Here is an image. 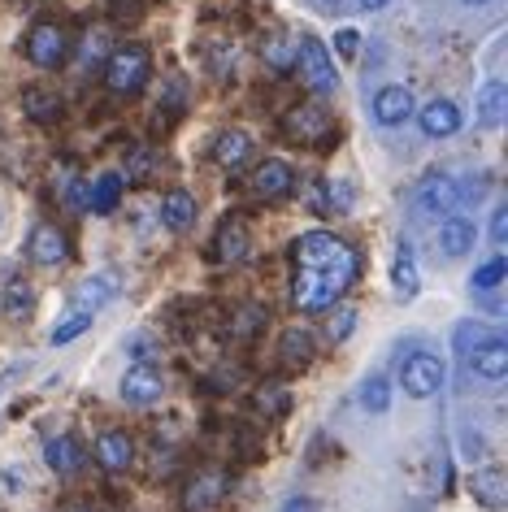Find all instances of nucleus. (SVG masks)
<instances>
[{"label":"nucleus","instance_id":"f257e3e1","mask_svg":"<svg viewBox=\"0 0 508 512\" xmlns=\"http://www.w3.org/2000/svg\"><path fill=\"white\" fill-rule=\"evenodd\" d=\"M296 261V283H291V304L300 313H326L335 309V300L357 283L361 274V256L352 243L335 239L330 230H309L296 239L291 248Z\"/></svg>","mask_w":508,"mask_h":512},{"label":"nucleus","instance_id":"f03ea898","mask_svg":"<svg viewBox=\"0 0 508 512\" xmlns=\"http://www.w3.org/2000/svg\"><path fill=\"white\" fill-rule=\"evenodd\" d=\"M148 74H152V57H148L144 44H122V48H113V53L105 57V87L113 96L144 92Z\"/></svg>","mask_w":508,"mask_h":512},{"label":"nucleus","instance_id":"7ed1b4c3","mask_svg":"<svg viewBox=\"0 0 508 512\" xmlns=\"http://www.w3.org/2000/svg\"><path fill=\"white\" fill-rule=\"evenodd\" d=\"M296 66H300V79L309 83L317 96H335L339 92V74H335V61H330V48L317 40V35H304L300 40Z\"/></svg>","mask_w":508,"mask_h":512},{"label":"nucleus","instance_id":"20e7f679","mask_svg":"<svg viewBox=\"0 0 508 512\" xmlns=\"http://www.w3.org/2000/svg\"><path fill=\"white\" fill-rule=\"evenodd\" d=\"M27 57H31V66H40V70H57L61 61L70 57L66 31H61L57 22H35L27 35Z\"/></svg>","mask_w":508,"mask_h":512},{"label":"nucleus","instance_id":"39448f33","mask_svg":"<svg viewBox=\"0 0 508 512\" xmlns=\"http://www.w3.org/2000/svg\"><path fill=\"white\" fill-rule=\"evenodd\" d=\"M400 382L413 400H430V395H439V387H443V361L430 352H413L400 369Z\"/></svg>","mask_w":508,"mask_h":512},{"label":"nucleus","instance_id":"423d86ee","mask_svg":"<svg viewBox=\"0 0 508 512\" xmlns=\"http://www.w3.org/2000/svg\"><path fill=\"white\" fill-rule=\"evenodd\" d=\"M283 131H287V139H296V144H326V139L335 135V126H330L322 105H300L283 118Z\"/></svg>","mask_w":508,"mask_h":512},{"label":"nucleus","instance_id":"0eeeda50","mask_svg":"<svg viewBox=\"0 0 508 512\" xmlns=\"http://www.w3.org/2000/svg\"><path fill=\"white\" fill-rule=\"evenodd\" d=\"M161 391H165V378H161V369H157V365L139 361V365L126 369V378H122V400H126V404H135V408L157 404V400H161Z\"/></svg>","mask_w":508,"mask_h":512},{"label":"nucleus","instance_id":"6e6552de","mask_svg":"<svg viewBox=\"0 0 508 512\" xmlns=\"http://www.w3.org/2000/svg\"><path fill=\"white\" fill-rule=\"evenodd\" d=\"M461 187H456V178L448 174H430L422 191H417V209H422L426 217H452V209L461 204Z\"/></svg>","mask_w":508,"mask_h":512},{"label":"nucleus","instance_id":"1a4fd4ad","mask_svg":"<svg viewBox=\"0 0 508 512\" xmlns=\"http://www.w3.org/2000/svg\"><path fill=\"white\" fill-rule=\"evenodd\" d=\"M413 113H417V100H413L409 87H400V83H391L374 96V118L383 126H400V122H409Z\"/></svg>","mask_w":508,"mask_h":512},{"label":"nucleus","instance_id":"9d476101","mask_svg":"<svg viewBox=\"0 0 508 512\" xmlns=\"http://www.w3.org/2000/svg\"><path fill=\"white\" fill-rule=\"evenodd\" d=\"M248 248H252V239H248L244 217H226L218 226V239H213V256H218L222 265H239L248 256Z\"/></svg>","mask_w":508,"mask_h":512},{"label":"nucleus","instance_id":"9b49d317","mask_svg":"<svg viewBox=\"0 0 508 512\" xmlns=\"http://www.w3.org/2000/svg\"><path fill=\"white\" fill-rule=\"evenodd\" d=\"M296 187V174H291V165L287 161H261L257 165V174H252V191H257L261 200H278V196H287V191Z\"/></svg>","mask_w":508,"mask_h":512},{"label":"nucleus","instance_id":"f8f14e48","mask_svg":"<svg viewBox=\"0 0 508 512\" xmlns=\"http://www.w3.org/2000/svg\"><path fill=\"white\" fill-rule=\"evenodd\" d=\"M252 157V135L239 131V126H231V131H222L218 139H213V161L222 165V170H244Z\"/></svg>","mask_w":508,"mask_h":512},{"label":"nucleus","instance_id":"ddd939ff","mask_svg":"<svg viewBox=\"0 0 508 512\" xmlns=\"http://www.w3.org/2000/svg\"><path fill=\"white\" fill-rule=\"evenodd\" d=\"M469 369H474L478 378H487V382H500L508 374V343L504 339H487V343H478L474 352H469Z\"/></svg>","mask_w":508,"mask_h":512},{"label":"nucleus","instance_id":"4468645a","mask_svg":"<svg viewBox=\"0 0 508 512\" xmlns=\"http://www.w3.org/2000/svg\"><path fill=\"white\" fill-rule=\"evenodd\" d=\"M27 252H31V261L35 265H61L70 256V243H66V235H61L57 226H35L31 230V243H27Z\"/></svg>","mask_w":508,"mask_h":512},{"label":"nucleus","instance_id":"2eb2a0df","mask_svg":"<svg viewBox=\"0 0 508 512\" xmlns=\"http://www.w3.org/2000/svg\"><path fill=\"white\" fill-rule=\"evenodd\" d=\"M96 460H100V469L122 473V469L135 460V443H131V434H126V430H105V434L96 439Z\"/></svg>","mask_w":508,"mask_h":512},{"label":"nucleus","instance_id":"dca6fc26","mask_svg":"<svg viewBox=\"0 0 508 512\" xmlns=\"http://www.w3.org/2000/svg\"><path fill=\"white\" fill-rule=\"evenodd\" d=\"M474 239H478V230H474V222L469 217H443V226H439V252L443 256H469L474 252Z\"/></svg>","mask_w":508,"mask_h":512},{"label":"nucleus","instance_id":"f3484780","mask_svg":"<svg viewBox=\"0 0 508 512\" xmlns=\"http://www.w3.org/2000/svg\"><path fill=\"white\" fill-rule=\"evenodd\" d=\"M417 122H422V131L430 139H448V135L461 131V109H456L452 100H430Z\"/></svg>","mask_w":508,"mask_h":512},{"label":"nucleus","instance_id":"a211bd4d","mask_svg":"<svg viewBox=\"0 0 508 512\" xmlns=\"http://www.w3.org/2000/svg\"><path fill=\"white\" fill-rule=\"evenodd\" d=\"M161 222L170 230H192V222H196V196L192 191H183V187L165 191L161 196Z\"/></svg>","mask_w":508,"mask_h":512},{"label":"nucleus","instance_id":"6ab92c4d","mask_svg":"<svg viewBox=\"0 0 508 512\" xmlns=\"http://www.w3.org/2000/svg\"><path fill=\"white\" fill-rule=\"evenodd\" d=\"M474 109H478V122H482V126H500V122L508 118V87H504L500 79L482 83Z\"/></svg>","mask_w":508,"mask_h":512},{"label":"nucleus","instance_id":"aec40b11","mask_svg":"<svg viewBox=\"0 0 508 512\" xmlns=\"http://www.w3.org/2000/svg\"><path fill=\"white\" fill-rule=\"evenodd\" d=\"M44 460L53 473H79L83 469V447L70 439V434H57V439L44 443Z\"/></svg>","mask_w":508,"mask_h":512},{"label":"nucleus","instance_id":"412c9836","mask_svg":"<svg viewBox=\"0 0 508 512\" xmlns=\"http://www.w3.org/2000/svg\"><path fill=\"white\" fill-rule=\"evenodd\" d=\"M474 499L482 508H504L508 504V478L504 469H478L474 473Z\"/></svg>","mask_w":508,"mask_h":512},{"label":"nucleus","instance_id":"4be33fe9","mask_svg":"<svg viewBox=\"0 0 508 512\" xmlns=\"http://www.w3.org/2000/svg\"><path fill=\"white\" fill-rule=\"evenodd\" d=\"M278 361L291 365V369H300V365H309L313 361V335L304 326H291L283 343H278Z\"/></svg>","mask_w":508,"mask_h":512},{"label":"nucleus","instance_id":"5701e85b","mask_svg":"<svg viewBox=\"0 0 508 512\" xmlns=\"http://www.w3.org/2000/svg\"><path fill=\"white\" fill-rule=\"evenodd\" d=\"M0 309H5L14 322H22V317L35 313V287L27 283V278H9L5 296H0Z\"/></svg>","mask_w":508,"mask_h":512},{"label":"nucleus","instance_id":"b1692460","mask_svg":"<svg viewBox=\"0 0 508 512\" xmlns=\"http://www.w3.org/2000/svg\"><path fill=\"white\" fill-rule=\"evenodd\" d=\"M122 200V174H100L96 187L87 191V209L92 213H113Z\"/></svg>","mask_w":508,"mask_h":512},{"label":"nucleus","instance_id":"393cba45","mask_svg":"<svg viewBox=\"0 0 508 512\" xmlns=\"http://www.w3.org/2000/svg\"><path fill=\"white\" fill-rule=\"evenodd\" d=\"M226 491V478L222 473H196V482L187 486V508H209V504H218V495Z\"/></svg>","mask_w":508,"mask_h":512},{"label":"nucleus","instance_id":"a878e982","mask_svg":"<svg viewBox=\"0 0 508 512\" xmlns=\"http://www.w3.org/2000/svg\"><path fill=\"white\" fill-rule=\"evenodd\" d=\"M113 296H118V274H96V278H87V283L79 287L83 313H92V309H100V304H109Z\"/></svg>","mask_w":508,"mask_h":512},{"label":"nucleus","instance_id":"bb28decb","mask_svg":"<svg viewBox=\"0 0 508 512\" xmlns=\"http://www.w3.org/2000/svg\"><path fill=\"white\" fill-rule=\"evenodd\" d=\"M391 283H396V291L404 300H413L417 296V287H422V278H417V265H413V252L400 243V252H396V265H391Z\"/></svg>","mask_w":508,"mask_h":512},{"label":"nucleus","instance_id":"cd10ccee","mask_svg":"<svg viewBox=\"0 0 508 512\" xmlns=\"http://www.w3.org/2000/svg\"><path fill=\"white\" fill-rule=\"evenodd\" d=\"M22 113H27L31 122H57L61 118V100L48 96V92H27L22 96Z\"/></svg>","mask_w":508,"mask_h":512},{"label":"nucleus","instance_id":"c85d7f7f","mask_svg":"<svg viewBox=\"0 0 508 512\" xmlns=\"http://www.w3.org/2000/svg\"><path fill=\"white\" fill-rule=\"evenodd\" d=\"M361 408H365V413H387V408H391V387H387L383 374L365 378V387H361Z\"/></svg>","mask_w":508,"mask_h":512},{"label":"nucleus","instance_id":"c756f323","mask_svg":"<svg viewBox=\"0 0 508 512\" xmlns=\"http://www.w3.org/2000/svg\"><path fill=\"white\" fill-rule=\"evenodd\" d=\"M83 330H92V313L74 309V313L66 317V322H61V326H53V335H48V339H53V348H61V343H74V339H79Z\"/></svg>","mask_w":508,"mask_h":512},{"label":"nucleus","instance_id":"7c9ffc66","mask_svg":"<svg viewBox=\"0 0 508 512\" xmlns=\"http://www.w3.org/2000/svg\"><path fill=\"white\" fill-rule=\"evenodd\" d=\"M261 57L270 61L274 70H291V66H296V48L287 44V35H270V40H265V48H261Z\"/></svg>","mask_w":508,"mask_h":512},{"label":"nucleus","instance_id":"2f4dec72","mask_svg":"<svg viewBox=\"0 0 508 512\" xmlns=\"http://www.w3.org/2000/svg\"><path fill=\"white\" fill-rule=\"evenodd\" d=\"M504 274H508V261H504V256H491L487 265H478V270H474V291L500 287V283H504Z\"/></svg>","mask_w":508,"mask_h":512},{"label":"nucleus","instance_id":"473e14b6","mask_svg":"<svg viewBox=\"0 0 508 512\" xmlns=\"http://www.w3.org/2000/svg\"><path fill=\"white\" fill-rule=\"evenodd\" d=\"M257 404L265 408V413H283V408H287V387H261Z\"/></svg>","mask_w":508,"mask_h":512},{"label":"nucleus","instance_id":"72a5a7b5","mask_svg":"<svg viewBox=\"0 0 508 512\" xmlns=\"http://www.w3.org/2000/svg\"><path fill=\"white\" fill-rule=\"evenodd\" d=\"M487 339H491V335H487V330H482V326H461V330H456V348H461L465 356L474 352L478 343H487Z\"/></svg>","mask_w":508,"mask_h":512},{"label":"nucleus","instance_id":"f704fd0d","mask_svg":"<svg viewBox=\"0 0 508 512\" xmlns=\"http://www.w3.org/2000/svg\"><path fill=\"white\" fill-rule=\"evenodd\" d=\"M352 326H357V313H352V309H339L335 326H330V339H335V343H344V339L352 335Z\"/></svg>","mask_w":508,"mask_h":512},{"label":"nucleus","instance_id":"c9c22d12","mask_svg":"<svg viewBox=\"0 0 508 512\" xmlns=\"http://www.w3.org/2000/svg\"><path fill=\"white\" fill-rule=\"evenodd\" d=\"M335 48H339V57H357L361 53V35L357 31H339L335 35Z\"/></svg>","mask_w":508,"mask_h":512},{"label":"nucleus","instance_id":"e433bc0d","mask_svg":"<svg viewBox=\"0 0 508 512\" xmlns=\"http://www.w3.org/2000/svg\"><path fill=\"white\" fill-rule=\"evenodd\" d=\"M83 57H87V66H96V61L105 57V31H92V35H87V48H83Z\"/></svg>","mask_w":508,"mask_h":512},{"label":"nucleus","instance_id":"4c0bfd02","mask_svg":"<svg viewBox=\"0 0 508 512\" xmlns=\"http://www.w3.org/2000/svg\"><path fill=\"white\" fill-rule=\"evenodd\" d=\"M491 239H495V243L508 239V209H504V204H500V209H495V217H491Z\"/></svg>","mask_w":508,"mask_h":512},{"label":"nucleus","instance_id":"58836bf2","mask_svg":"<svg viewBox=\"0 0 508 512\" xmlns=\"http://www.w3.org/2000/svg\"><path fill=\"white\" fill-rule=\"evenodd\" d=\"M148 174V152L144 148H135V157H131V174L126 178H144Z\"/></svg>","mask_w":508,"mask_h":512},{"label":"nucleus","instance_id":"ea45409f","mask_svg":"<svg viewBox=\"0 0 508 512\" xmlns=\"http://www.w3.org/2000/svg\"><path fill=\"white\" fill-rule=\"evenodd\" d=\"M283 512H317V504H313V499H287Z\"/></svg>","mask_w":508,"mask_h":512},{"label":"nucleus","instance_id":"a19ab883","mask_svg":"<svg viewBox=\"0 0 508 512\" xmlns=\"http://www.w3.org/2000/svg\"><path fill=\"white\" fill-rule=\"evenodd\" d=\"M113 9H139V0H113Z\"/></svg>","mask_w":508,"mask_h":512},{"label":"nucleus","instance_id":"79ce46f5","mask_svg":"<svg viewBox=\"0 0 508 512\" xmlns=\"http://www.w3.org/2000/svg\"><path fill=\"white\" fill-rule=\"evenodd\" d=\"M387 0H361V9H383Z\"/></svg>","mask_w":508,"mask_h":512},{"label":"nucleus","instance_id":"37998d69","mask_svg":"<svg viewBox=\"0 0 508 512\" xmlns=\"http://www.w3.org/2000/svg\"><path fill=\"white\" fill-rule=\"evenodd\" d=\"M465 5H487V0H465Z\"/></svg>","mask_w":508,"mask_h":512},{"label":"nucleus","instance_id":"c03bdc74","mask_svg":"<svg viewBox=\"0 0 508 512\" xmlns=\"http://www.w3.org/2000/svg\"><path fill=\"white\" fill-rule=\"evenodd\" d=\"M322 5H339V0H322Z\"/></svg>","mask_w":508,"mask_h":512},{"label":"nucleus","instance_id":"a18cd8bd","mask_svg":"<svg viewBox=\"0 0 508 512\" xmlns=\"http://www.w3.org/2000/svg\"><path fill=\"white\" fill-rule=\"evenodd\" d=\"M0 217H5V213H0Z\"/></svg>","mask_w":508,"mask_h":512}]
</instances>
